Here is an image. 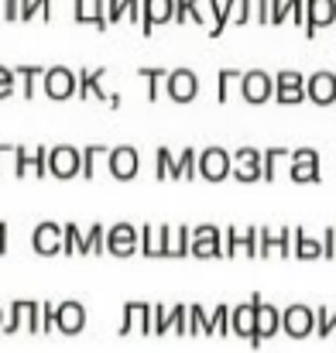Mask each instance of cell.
<instances>
[{"instance_id": "obj_1", "label": "cell", "mask_w": 336, "mask_h": 353, "mask_svg": "<svg viewBox=\"0 0 336 353\" xmlns=\"http://www.w3.org/2000/svg\"><path fill=\"white\" fill-rule=\"evenodd\" d=\"M48 175H55V179H62V182L83 175V151L72 148V144L48 148Z\"/></svg>"}, {"instance_id": "obj_2", "label": "cell", "mask_w": 336, "mask_h": 353, "mask_svg": "<svg viewBox=\"0 0 336 353\" xmlns=\"http://www.w3.org/2000/svg\"><path fill=\"white\" fill-rule=\"evenodd\" d=\"M41 90H45L48 100H72V97L79 93V72H72V69H66V65L45 69Z\"/></svg>"}, {"instance_id": "obj_3", "label": "cell", "mask_w": 336, "mask_h": 353, "mask_svg": "<svg viewBox=\"0 0 336 353\" xmlns=\"http://www.w3.org/2000/svg\"><path fill=\"white\" fill-rule=\"evenodd\" d=\"M14 175L17 179H28V175L45 179L48 175V148L38 144L34 151H28V148L17 144V151H14Z\"/></svg>"}, {"instance_id": "obj_4", "label": "cell", "mask_w": 336, "mask_h": 353, "mask_svg": "<svg viewBox=\"0 0 336 353\" xmlns=\"http://www.w3.org/2000/svg\"><path fill=\"white\" fill-rule=\"evenodd\" d=\"M199 175L206 182H224L233 175V154L224 151V148H206L199 154Z\"/></svg>"}, {"instance_id": "obj_5", "label": "cell", "mask_w": 336, "mask_h": 353, "mask_svg": "<svg viewBox=\"0 0 336 353\" xmlns=\"http://www.w3.org/2000/svg\"><path fill=\"white\" fill-rule=\"evenodd\" d=\"M233 179L244 185H254L264 179V165H261V151L257 148H237L233 151Z\"/></svg>"}, {"instance_id": "obj_6", "label": "cell", "mask_w": 336, "mask_h": 353, "mask_svg": "<svg viewBox=\"0 0 336 353\" xmlns=\"http://www.w3.org/2000/svg\"><path fill=\"white\" fill-rule=\"evenodd\" d=\"M275 100H278L281 107H292V103L309 100V97H306V79H302V72H292V69L278 72V76H275Z\"/></svg>"}, {"instance_id": "obj_7", "label": "cell", "mask_w": 336, "mask_h": 353, "mask_svg": "<svg viewBox=\"0 0 336 353\" xmlns=\"http://www.w3.org/2000/svg\"><path fill=\"white\" fill-rule=\"evenodd\" d=\"M62 243H66V227H62V223H38L34 234H31V247H34V254H41V257L62 254Z\"/></svg>"}, {"instance_id": "obj_8", "label": "cell", "mask_w": 336, "mask_h": 353, "mask_svg": "<svg viewBox=\"0 0 336 353\" xmlns=\"http://www.w3.org/2000/svg\"><path fill=\"white\" fill-rule=\"evenodd\" d=\"M336 24V0H306V38H316L319 28Z\"/></svg>"}, {"instance_id": "obj_9", "label": "cell", "mask_w": 336, "mask_h": 353, "mask_svg": "<svg viewBox=\"0 0 336 353\" xmlns=\"http://www.w3.org/2000/svg\"><path fill=\"white\" fill-rule=\"evenodd\" d=\"M107 165H110V175L117 182H130L137 175V168H141V154L130 144H120V148H110Z\"/></svg>"}, {"instance_id": "obj_10", "label": "cell", "mask_w": 336, "mask_h": 353, "mask_svg": "<svg viewBox=\"0 0 336 353\" xmlns=\"http://www.w3.org/2000/svg\"><path fill=\"white\" fill-rule=\"evenodd\" d=\"M165 90H168V97H172L175 103H189V100L199 97V76H196L192 69H175V72H168Z\"/></svg>"}, {"instance_id": "obj_11", "label": "cell", "mask_w": 336, "mask_h": 353, "mask_svg": "<svg viewBox=\"0 0 336 353\" xmlns=\"http://www.w3.org/2000/svg\"><path fill=\"white\" fill-rule=\"evenodd\" d=\"M275 93V79L268 76V72H261V69H254V72H244V79H240V97L247 100V103H264L268 97Z\"/></svg>"}, {"instance_id": "obj_12", "label": "cell", "mask_w": 336, "mask_h": 353, "mask_svg": "<svg viewBox=\"0 0 336 353\" xmlns=\"http://www.w3.org/2000/svg\"><path fill=\"white\" fill-rule=\"evenodd\" d=\"M175 21V0H144V14H141V34H155L158 24H172Z\"/></svg>"}, {"instance_id": "obj_13", "label": "cell", "mask_w": 336, "mask_h": 353, "mask_svg": "<svg viewBox=\"0 0 336 353\" xmlns=\"http://www.w3.org/2000/svg\"><path fill=\"white\" fill-rule=\"evenodd\" d=\"M237 254L257 257V227H247V234H240L237 227L224 230V257H237Z\"/></svg>"}, {"instance_id": "obj_14", "label": "cell", "mask_w": 336, "mask_h": 353, "mask_svg": "<svg viewBox=\"0 0 336 353\" xmlns=\"http://www.w3.org/2000/svg\"><path fill=\"white\" fill-rule=\"evenodd\" d=\"M168 223H148L141 227V254L144 257H168Z\"/></svg>"}, {"instance_id": "obj_15", "label": "cell", "mask_w": 336, "mask_h": 353, "mask_svg": "<svg viewBox=\"0 0 336 353\" xmlns=\"http://www.w3.org/2000/svg\"><path fill=\"white\" fill-rule=\"evenodd\" d=\"M107 254H113V257L137 254V230L130 223H113L107 230Z\"/></svg>"}, {"instance_id": "obj_16", "label": "cell", "mask_w": 336, "mask_h": 353, "mask_svg": "<svg viewBox=\"0 0 336 353\" xmlns=\"http://www.w3.org/2000/svg\"><path fill=\"white\" fill-rule=\"evenodd\" d=\"M306 97L316 107H333L336 103V76L333 72H316L306 79Z\"/></svg>"}, {"instance_id": "obj_17", "label": "cell", "mask_w": 336, "mask_h": 353, "mask_svg": "<svg viewBox=\"0 0 336 353\" xmlns=\"http://www.w3.org/2000/svg\"><path fill=\"white\" fill-rule=\"evenodd\" d=\"M72 17H76V24H93L97 31H107L110 28V21H107V0H76Z\"/></svg>"}, {"instance_id": "obj_18", "label": "cell", "mask_w": 336, "mask_h": 353, "mask_svg": "<svg viewBox=\"0 0 336 353\" xmlns=\"http://www.w3.org/2000/svg\"><path fill=\"white\" fill-rule=\"evenodd\" d=\"M250 17H257L261 24H271V0H237V10H233V24H247Z\"/></svg>"}, {"instance_id": "obj_19", "label": "cell", "mask_w": 336, "mask_h": 353, "mask_svg": "<svg viewBox=\"0 0 336 353\" xmlns=\"http://www.w3.org/2000/svg\"><path fill=\"white\" fill-rule=\"evenodd\" d=\"M103 76H107L103 69H83V72H79V93H76V97H79V100H90V97H97V100L110 103V93L100 86V83H103Z\"/></svg>"}, {"instance_id": "obj_20", "label": "cell", "mask_w": 336, "mask_h": 353, "mask_svg": "<svg viewBox=\"0 0 336 353\" xmlns=\"http://www.w3.org/2000/svg\"><path fill=\"white\" fill-rule=\"evenodd\" d=\"M292 257H299V261H316V257H323V243L313 240V236H306L302 230H292Z\"/></svg>"}, {"instance_id": "obj_21", "label": "cell", "mask_w": 336, "mask_h": 353, "mask_svg": "<svg viewBox=\"0 0 336 353\" xmlns=\"http://www.w3.org/2000/svg\"><path fill=\"white\" fill-rule=\"evenodd\" d=\"M14 76H17V83H21V97L31 100L34 90H38V83L45 79V69H41V65H14Z\"/></svg>"}, {"instance_id": "obj_22", "label": "cell", "mask_w": 336, "mask_h": 353, "mask_svg": "<svg viewBox=\"0 0 336 353\" xmlns=\"http://www.w3.org/2000/svg\"><path fill=\"white\" fill-rule=\"evenodd\" d=\"M192 21L196 24H203V28H217V21H220V0H192Z\"/></svg>"}, {"instance_id": "obj_23", "label": "cell", "mask_w": 336, "mask_h": 353, "mask_svg": "<svg viewBox=\"0 0 336 353\" xmlns=\"http://www.w3.org/2000/svg\"><path fill=\"white\" fill-rule=\"evenodd\" d=\"M285 326H288V333H292V336H306V333H309V326H313V312H309L306 305H292V309H288V316H285Z\"/></svg>"}, {"instance_id": "obj_24", "label": "cell", "mask_w": 336, "mask_h": 353, "mask_svg": "<svg viewBox=\"0 0 336 353\" xmlns=\"http://www.w3.org/2000/svg\"><path fill=\"white\" fill-rule=\"evenodd\" d=\"M192 254V230L189 227H172L168 234V257H186Z\"/></svg>"}, {"instance_id": "obj_25", "label": "cell", "mask_w": 336, "mask_h": 353, "mask_svg": "<svg viewBox=\"0 0 336 353\" xmlns=\"http://www.w3.org/2000/svg\"><path fill=\"white\" fill-rule=\"evenodd\" d=\"M199 175V154L192 151V148H186L182 154H179V161H175V182H189V179H196Z\"/></svg>"}, {"instance_id": "obj_26", "label": "cell", "mask_w": 336, "mask_h": 353, "mask_svg": "<svg viewBox=\"0 0 336 353\" xmlns=\"http://www.w3.org/2000/svg\"><path fill=\"white\" fill-rule=\"evenodd\" d=\"M79 254H107V230H103L100 223H93V227L83 234Z\"/></svg>"}, {"instance_id": "obj_27", "label": "cell", "mask_w": 336, "mask_h": 353, "mask_svg": "<svg viewBox=\"0 0 336 353\" xmlns=\"http://www.w3.org/2000/svg\"><path fill=\"white\" fill-rule=\"evenodd\" d=\"M55 319H59V326L66 330V333H72V330H79L83 326V305H76V302H66L59 312H55Z\"/></svg>"}, {"instance_id": "obj_28", "label": "cell", "mask_w": 336, "mask_h": 353, "mask_svg": "<svg viewBox=\"0 0 336 353\" xmlns=\"http://www.w3.org/2000/svg\"><path fill=\"white\" fill-rule=\"evenodd\" d=\"M100 158H110V148L107 144H90L83 148V179H93L97 175V161Z\"/></svg>"}, {"instance_id": "obj_29", "label": "cell", "mask_w": 336, "mask_h": 353, "mask_svg": "<svg viewBox=\"0 0 336 353\" xmlns=\"http://www.w3.org/2000/svg\"><path fill=\"white\" fill-rule=\"evenodd\" d=\"M137 76L148 83V100L155 103L161 97V83H168V72L165 69H137Z\"/></svg>"}, {"instance_id": "obj_30", "label": "cell", "mask_w": 336, "mask_h": 353, "mask_svg": "<svg viewBox=\"0 0 336 353\" xmlns=\"http://www.w3.org/2000/svg\"><path fill=\"white\" fill-rule=\"evenodd\" d=\"M254 305H257V336H271L275 333V326H278V312L271 309V305H261V299H254Z\"/></svg>"}, {"instance_id": "obj_31", "label": "cell", "mask_w": 336, "mask_h": 353, "mask_svg": "<svg viewBox=\"0 0 336 353\" xmlns=\"http://www.w3.org/2000/svg\"><path fill=\"white\" fill-rule=\"evenodd\" d=\"M240 79H244V72H240V69H220V76H217V83H220V86H217L220 103L230 100V86H233V83H240Z\"/></svg>"}, {"instance_id": "obj_32", "label": "cell", "mask_w": 336, "mask_h": 353, "mask_svg": "<svg viewBox=\"0 0 336 353\" xmlns=\"http://www.w3.org/2000/svg\"><path fill=\"white\" fill-rule=\"evenodd\" d=\"M175 154L168 151V148H158V182H165V179H175Z\"/></svg>"}, {"instance_id": "obj_33", "label": "cell", "mask_w": 336, "mask_h": 353, "mask_svg": "<svg viewBox=\"0 0 336 353\" xmlns=\"http://www.w3.org/2000/svg\"><path fill=\"white\" fill-rule=\"evenodd\" d=\"M292 182H306V185H313V182H319V165H299V161H292Z\"/></svg>"}, {"instance_id": "obj_34", "label": "cell", "mask_w": 336, "mask_h": 353, "mask_svg": "<svg viewBox=\"0 0 336 353\" xmlns=\"http://www.w3.org/2000/svg\"><path fill=\"white\" fill-rule=\"evenodd\" d=\"M192 257H199V261L224 257V247H220V240H196V243H192Z\"/></svg>"}, {"instance_id": "obj_35", "label": "cell", "mask_w": 336, "mask_h": 353, "mask_svg": "<svg viewBox=\"0 0 336 353\" xmlns=\"http://www.w3.org/2000/svg\"><path fill=\"white\" fill-rule=\"evenodd\" d=\"M233 326H237L240 333H247V330H254V326H257V305H254V309H247V305H240V309L233 312Z\"/></svg>"}, {"instance_id": "obj_36", "label": "cell", "mask_w": 336, "mask_h": 353, "mask_svg": "<svg viewBox=\"0 0 336 353\" xmlns=\"http://www.w3.org/2000/svg\"><path fill=\"white\" fill-rule=\"evenodd\" d=\"M295 3L299 0H271V24H285L295 14Z\"/></svg>"}, {"instance_id": "obj_37", "label": "cell", "mask_w": 336, "mask_h": 353, "mask_svg": "<svg viewBox=\"0 0 336 353\" xmlns=\"http://www.w3.org/2000/svg\"><path fill=\"white\" fill-rule=\"evenodd\" d=\"M79 243H83V234L76 223H66V243H62V254H79Z\"/></svg>"}, {"instance_id": "obj_38", "label": "cell", "mask_w": 336, "mask_h": 353, "mask_svg": "<svg viewBox=\"0 0 336 353\" xmlns=\"http://www.w3.org/2000/svg\"><path fill=\"white\" fill-rule=\"evenodd\" d=\"M14 90H17V76H14V69L0 65V100H7Z\"/></svg>"}, {"instance_id": "obj_39", "label": "cell", "mask_w": 336, "mask_h": 353, "mask_svg": "<svg viewBox=\"0 0 336 353\" xmlns=\"http://www.w3.org/2000/svg\"><path fill=\"white\" fill-rule=\"evenodd\" d=\"M275 247H278V236L271 230H257V257H268Z\"/></svg>"}, {"instance_id": "obj_40", "label": "cell", "mask_w": 336, "mask_h": 353, "mask_svg": "<svg viewBox=\"0 0 336 353\" xmlns=\"http://www.w3.org/2000/svg\"><path fill=\"white\" fill-rule=\"evenodd\" d=\"M123 17H127V0H107V21L117 24Z\"/></svg>"}, {"instance_id": "obj_41", "label": "cell", "mask_w": 336, "mask_h": 353, "mask_svg": "<svg viewBox=\"0 0 336 353\" xmlns=\"http://www.w3.org/2000/svg\"><path fill=\"white\" fill-rule=\"evenodd\" d=\"M0 17L21 21V0H0Z\"/></svg>"}, {"instance_id": "obj_42", "label": "cell", "mask_w": 336, "mask_h": 353, "mask_svg": "<svg viewBox=\"0 0 336 353\" xmlns=\"http://www.w3.org/2000/svg\"><path fill=\"white\" fill-rule=\"evenodd\" d=\"M292 161H299V165H319V154L313 148H299V151H292Z\"/></svg>"}, {"instance_id": "obj_43", "label": "cell", "mask_w": 336, "mask_h": 353, "mask_svg": "<svg viewBox=\"0 0 336 353\" xmlns=\"http://www.w3.org/2000/svg\"><path fill=\"white\" fill-rule=\"evenodd\" d=\"M323 257L336 261V230H326V234H323Z\"/></svg>"}, {"instance_id": "obj_44", "label": "cell", "mask_w": 336, "mask_h": 353, "mask_svg": "<svg viewBox=\"0 0 336 353\" xmlns=\"http://www.w3.org/2000/svg\"><path fill=\"white\" fill-rule=\"evenodd\" d=\"M192 10V0H175V24H186Z\"/></svg>"}, {"instance_id": "obj_45", "label": "cell", "mask_w": 336, "mask_h": 353, "mask_svg": "<svg viewBox=\"0 0 336 353\" xmlns=\"http://www.w3.org/2000/svg\"><path fill=\"white\" fill-rule=\"evenodd\" d=\"M278 254L281 257H292V230H281L278 234Z\"/></svg>"}, {"instance_id": "obj_46", "label": "cell", "mask_w": 336, "mask_h": 353, "mask_svg": "<svg viewBox=\"0 0 336 353\" xmlns=\"http://www.w3.org/2000/svg\"><path fill=\"white\" fill-rule=\"evenodd\" d=\"M38 14V0H21V21H31Z\"/></svg>"}, {"instance_id": "obj_47", "label": "cell", "mask_w": 336, "mask_h": 353, "mask_svg": "<svg viewBox=\"0 0 336 353\" xmlns=\"http://www.w3.org/2000/svg\"><path fill=\"white\" fill-rule=\"evenodd\" d=\"M14 151H17V144H0V175L7 168V158H14Z\"/></svg>"}, {"instance_id": "obj_48", "label": "cell", "mask_w": 336, "mask_h": 353, "mask_svg": "<svg viewBox=\"0 0 336 353\" xmlns=\"http://www.w3.org/2000/svg\"><path fill=\"white\" fill-rule=\"evenodd\" d=\"M0 254H7V223H0Z\"/></svg>"}]
</instances>
